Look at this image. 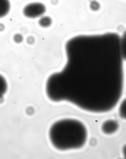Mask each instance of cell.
Wrapping results in <instances>:
<instances>
[{
    "label": "cell",
    "mask_w": 126,
    "mask_h": 159,
    "mask_svg": "<svg viewBox=\"0 0 126 159\" xmlns=\"http://www.w3.org/2000/svg\"><path fill=\"white\" fill-rule=\"evenodd\" d=\"M120 38L108 33L78 36L68 42L67 64L50 78L59 101L97 113L109 111L116 106L124 87Z\"/></svg>",
    "instance_id": "cell-1"
},
{
    "label": "cell",
    "mask_w": 126,
    "mask_h": 159,
    "mask_svg": "<svg viewBox=\"0 0 126 159\" xmlns=\"http://www.w3.org/2000/svg\"><path fill=\"white\" fill-rule=\"evenodd\" d=\"M49 136L55 148L65 151L82 148L86 141L87 133L82 122L68 119L53 124L49 129Z\"/></svg>",
    "instance_id": "cell-2"
},
{
    "label": "cell",
    "mask_w": 126,
    "mask_h": 159,
    "mask_svg": "<svg viewBox=\"0 0 126 159\" xmlns=\"http://www.w3.org/2000/svg\"><path fill=\"white\" fill-rule=\"evenodd\" d=\"M46 11V7L43 3L34 2L28 4L23 9V14L28 18H36L43 15Z\"/></svg>",
    "instance_id": "cell-3"
},
{
    "label": "cell",
    "mask_w": 126,
    "mask_h": 159,
    "mask_svg": "<svg viewBox=\"0 0 126 159\" xmlns=\"http://www.w3.org/2000/svg\"><path fill=\"white\" fill-rule=\"evenodd\" d=\"M119 124L116 120H109L104 122L102 126V131L106 134H111L117 131Z\"/></svg>",
    "instance_id": "cell-4"
},
{
    "label": "cell",
    "mask_w": 126,
    "mask_h": 159,
    "mask_svg": "<svg viewBox=\"0 0 126 159\" xmlns=\"http://www.w3.org/2000/svg\"><path fill=\"white\" fill-rule=\"evenodd\" d=\"M10 9V3L9 0H0V18L6 16Z\"/></svg>",
    "instance_id": "cell-5"
},
{
    "label": "cell",
    "mask_w": 126,
    "mask_h": 159,
    "mask_svg": "<svg viewBox=\"0 0 126 159\" xmlns=\"http://www.w3.org/2000/svg\"><path fill=\"white\" fill-rule=\"evenodd\" d=\"M120 50L123 60L126 61V31L120 38Z\"/></svg>",
    "instance_id": "cell-6"
},
{
    "label": "cell",
    "mask_w": 126,
    "mask_h": 159,
    "mask_svg": "<svg viewBox=\"0 0 126 159\" xmlns=\"http://www.w3.org/2000/svg\"><path fill=\"white\" fill-rule=\"evenodd\" d=\"M7 84L6 80L2 75H0V99L6 93L7 90Z\"/></svg>",
    "instance_id": "cell-7"
},
{
    "label": "cell",
    "mask_w": 126,
    "mask_h": 159,
    "mask_svg": "<svg viewBox=\"0 0 126 159\" xmlns=\"http://www.w3.org/2000/svg\"><path fill=\"white\" fill-rule=\"evenodd\" d=\"M39 23L40 25L42 27H49L52 25V19L48 16H43L40 19Z\"/></svg>",
    "instance_id": "cell-8"
},
{
    "label": "cell",
    "mask_w": 126,
    "mask_h": 159,
    "mask_svg": "<svg viewBox=\"0 0 126 159\" xmlns=\"http://www.w3.org/2000/svg\"><path fill=\"white\" fill-rule=\"evenodd\" d=\"M119 114L120 117L126 120V98L122 101L120 105Z\"/></svg>",
    "instance_id": "cell-9"
},
{
    "label": "cell",
    "mask_w": 126,
    "mask_h": 159,
    "mask_svg": "<svg viewBox=\"0 0 126 159\" xmlns=\"http://www.w3.org/2000/svg\"><path fill=\"white\" fill-rule=\"evenodd\" d=\"M100 4L96 1H93L91 2L90 7L91 10L94 11H97L100 8Z\"/></svg>",
    "instance_id": "cell-10"
},
{
    "label": "cell",
    "mask_w": 126,
    "mask_h": 159,
    "mask_svg": "<svg viewBox=\"0 0 126 159\" xmlns=\"http://www.w3.org/2000/svg\"><path fill=\"white\" fill-rule=\"evenodd\" d=\"M24 38L22 34H15L13 37V41L15 43H20L23 41Z\"/></svg>",
    "instance_id": "cell-11"
},
{
    "label": "cell",
    "mask_w": 126,
    "mask_h": 159,
    "mask_svg": "<svg viewBox=\"0 0 126 159\" xmlns=\"http://www.w3.org/2000/svg\"><path fill=\"white\" fill-rule=\"evenodd\" d=\"M27 41L28 44H32L33 43L34 41H35V39L34 37H32V36H29L27 38Z\"/></svg>",
    "instance_id": "cell-12"
},
{
    "label": "cell",
    "mask_w": 126,
    "mask_h": 159,
    "mask_svg": "<svg viewBox=\"0 0 126 159\" xmlns=\"http://www.w3.org/2000/svg\"><path fill=\"white\" fill-rule=\"evenodd\" d=\"M5 30V26L2 23H0V32H3Z\"/></svg>",
    "instance_id": "cell-13"
},
{
    "label": "cell",
    "mask_w": 126,
    "mask_h": 159,
    "mask_svg": "<svg viewBox=\"0 0 126 159\" xmlns=\"http://www.w3.org/2000/svg\"><path fill=\"white\" fill-rule=\"evenodd\" d=\"M123 152L124 157L126 159V145L123 147Z\"/></svg>",
    "instance_id": "cell-14"
},
{
    "label": "cell",
    "mask_w": 126,
    "mask_h": 159,
    "mask_svg": "<svg viewBox=\"0 0 126 159\" xmlns=\"http://www.w3.org/2000/svg\"><path fill=\"white\" fill-rule=\"evenodd\" d=\"M51 3L53 5H56L58 3V0H51Z\"/></svg>",
    "instance_id": "cell-15"
}]
</instances>
